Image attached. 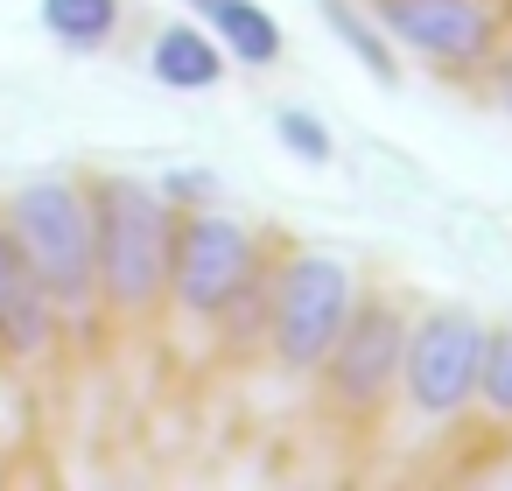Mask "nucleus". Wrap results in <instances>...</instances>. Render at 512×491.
I'll return each mask as SVG.
<instances>
[{"instance_id": "9", "label": "nucleus", "mask_w": 512, "mask_h": 491, "mask_svg": "<svg viewBox=\"0 0 512 491\" xmlns=\"http://www.w3.org/2000/svg\"><path fill=\"white\" fill-rule=\"evenodd\" d=\"M211 36H218V50H232L246 71L281 64V22L260 8V0H218V8H211Z\"/></svg>"}, {"instance_id": "1", "label": "nucleus", "mask_w": 512, "mask_h": 491, "mask_svg": "<svg viewBox=\"0 0 512 491\" xmlns=\"http://www.w3.org/2000/svg\"><path fill=\"white\" fill-rule=\"evenodd\" d=\"M85 204H92V288H99V302L113 316H148L169 295V232H176L169 197H155L148 183H127V176H92Z\"/></svg>"}, {"instance_id": "6", "label": "nucleus", "mask_w": 512, "mask_h": 491, "mask_svg": "<svg viewBox=\"0 0 512 491\" xmlns=\"http://www.w3.org/2000/svg\"><path fill=\"white\" fill-rule=\"evenodd\" d=\"M400 351H407V316L372 295V302H351L316 372H330V400L344 414H372L400 386Z\"/></svg>"}, {"instance_id": "5", "label": "nucleus", "mask_w": 512, "mask_h": 491, "mask_svg": "<svg viewBox=\"0 0 512 491\" xmlns=\"http://www.w3.org/2000/svg\"><path fill=\"white\" fill-rule=\"evenodd\" d=\"M260 267V246L246 225L218 218V211H190L169 232V295L190 316H218L232 302V288Z\"/></svg>"}, {"instance_id": "4", "label": "nucleus", "mask_w": 512, "mask_h": 491, "mask_svg": "<svg viewBox=\"0 0 512 491\" xmlns=\"http://www.w3.org/2000/svg\"><path fill=\"white\" fill-rule=\"evenodd\" d=\"M477 358H484V323L470 309H435L407 330L400 386L428 421H449L477 400Z\"/></svg>"}, {"instance_id": "3", "label": "nucleus", "mask_w": 512, "mask_h": 491, "mask_svg": "<svg viewBox=\"0 0 512 491\" xmlns=\"http://www.w3.org/2000/svg\"><path fill=\"white\" fill-rule=\"evenodd\" d=\"M351 302H358V281H351L344 260H330V253L281 260L274 267V295H267V344H274V358L288 372H316L330 337H337V323L351 316Z\"/></svg>"}, {"instance_id": "8", "label": "nucleus", "mask_w": 512, "mask_h": 491, "mask_svg": "<svg viewBox=\"0 0 512 491\" xmlns=\"http://www.w3.org/2000/svg\"><path fill=\"white\" fill-rule=\"evenodd\" d=\"M155 78L169 85V92H211L218 78H225V50H218V36H204L197 22H169L162 36H155Z\"/></svg>"}, {"instance_id": "13", "label": "nucleus", "mask_w": 512, "mask_h": 491, "mask_svg": "<svg viewBox=\"0 0 512 491\" xmlns=\"http://www.w3.org/2000/svg\"><path fill=\"white\" fill-rule=\"evenodd\" d=\"M477 400H484V414L512 421V330H484V358H477Z\"/></svg>"}, {"instance_id": "16", "label": "nucleus", "mask_w": 512, "mask_h": 491, "mask_svg": "<svg viewBox=\"0 0 512 491\" xmlns=\"http://www.w3.org/2000/svg\"><path fill=\"white\" fill-rule=\"evenodd\" d=\"M498 106H505V113H512V57H505V64H498Z\"/></svg>"}, {"instance_id": "11", "label": "nucleus", "mask_w": 512, "mask_h": 491, "mask_svg": "<svg viewBox=\"0 0 512 491\" xmlns=\"http://www.w3.org/2000/svg\"><path fill=\"white\" fill-rule=\"evenodd\" d=\"M43 29L71 50H99L120 29V0H43Z\"/></svg>"}, {"instance_id": "17", "label": "nucleus", "mask_w": 512, "mask_h": 491, "mask_svg": "<svg viewBox=\"0 0 512 491\" xmlns=\"http://www.w3.org/2000/svg\"><path fill=\"white\" fill-rule=\"evenodd\" d=\"M190 8H197V15H211V8H218V0H190Z\"/></svg>"}, {"instance_id": "10", "label": "nucleus", "mask_w": 512, "mask_h": 491, "mask_svg": "<svg viewBox=\"0 0 512 491\" xmlns=\"http://www.w3.org/2000/svg\"><path fill=\"white\" fill-rule=\"evenodd\" d=\"M323 22H330V36L372 71V85H400V50L386 43V29H379L365 8H351V0H323Z\"/></svg>"}, {"instance_id": "7", "label": "nucleus", "mask_w": 512, "mask_h": 491, "mask_svg": "<svg viewBox=\"0 0 512 491\" xmlns=\"http://www.w3.org/2000/svg\"><path fill=\"white\" fill-rule=\"evenodd\" d=\"M386 43L442 64V71H470L491 57L498 43V15L491 0H372Z\"/></svg>"}, {"instance_id": "15", "label": "nucleus", "mask_w": 512, "mask_h": 491, "mask_svg": "<svg viewBox=\"0 0 512 491\" xmlns=\"http://www.w3.org/2000/svg\"><path fill=\"white\" fill-rule=\"evenodd\" d=\"M15 281H22V253H15V239H8V218H0V302H8Z\"/></svg>"}, {"instance_id": "14", "label": "nucleus", "mask_w": 512, "mask_h": 491, "mask_svg": "<svg viewBox=\"0 0 512 491\" xmlns=\"http://www.w3.org/2000/svg\"><path fill=\"white\" fill-rule=\"evenodd\" d=\"M274 134H281V148H288V155H302L309 169H323V162H330V127H323L316 113L281 106V113H274Z\"/></svg>"}, {"instance_id": "12", "label": "nucleus", "mask_w": 512, "mask_h": 491, "mask_svg": "<svg viewBox=\"0 0 512 491\" xmlns=\"http://www.w3.org/2000/svg\"><path fill=\"white\" fill-rule=\"evenodd\" d=\"M267 295H274V267L260 260V267L232 288V302L218 309V323H225V344H232V351H246V344H260V337H267Z\"/></svg>"}, {"instance_id": "2", "label": "nucleus", "mask_w": 512, "mask_h": 491, "mask_svg": "<svg viewBox=\"0 0 512 491\" xmlns=\"http://www.w3.org/2000/svg\"><path fill=\"white\" fill-rule=\"evenodd\" d=\"M0 218H8V239L22 253V267L57 302V316L99 302V288H92V204H85V183L36 176V183H22L8 197Z\"/></svg>"}]
</instances>
